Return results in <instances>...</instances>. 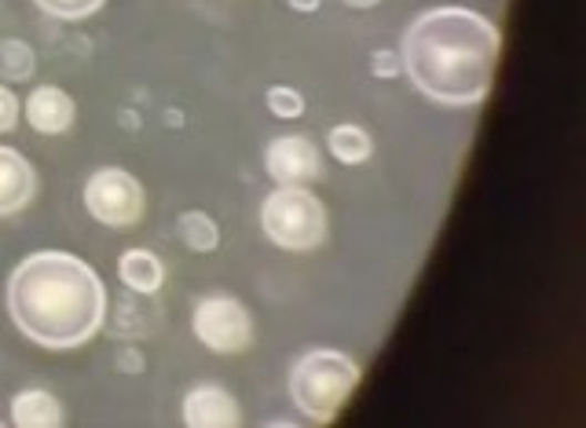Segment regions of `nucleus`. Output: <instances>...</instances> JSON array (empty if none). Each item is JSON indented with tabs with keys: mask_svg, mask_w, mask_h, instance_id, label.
I'll return each mask as SVG.
<instances>
[{
	"mask_svg": "<svg viewBox=\"0 0 586 428\" xmlns=\"http://www.w3.org/2000/svg\"><path fill=\"white\" fill-rule=\"evenodd\" d=\"M38 190V176H33L30 161L19 150L0 147V217L19 212Z\"/></svg>",
	"mask_w": 586,
	"mask_h": 428,
	"instance_id": "10",
	"label": "nucleus"
},
{
	"mask_svg": "<svg viewBox=\"0 0 586 428\" xmlns=\"http://www.w3.org/2000/svg\"><path fill=\"white\" fill-rule=\"evenodd\" d=\"M260 228L282 249H316L327 238V209L308 187H279L260 206Z\"/></svg>",
	"mask_w": 586,
	"mask_h": 428,
	"instance_id": "4",
	"label": "nucleus"
},
{
	"mask_svg": "<svg viewBox=\"0 0 586 428\" xmlns=\"http://www.w3.org/2000/svg\"><path fill=\"white\" fill-rule=\"evenodd\" d=\"M85 206L106 228H133L143 217V187L125 169H95L85 184Z\"/></svg>",
	"mask_w": 586,
	"mask_h": 428,
	"instance_id": "5",
	"label": "nucleus"
},
{
	"mask_svg": "<svg viewBox=\"0 0 586 428\" xmlns=\"http://www.w3.org/2000/svg\"><path fill=\"white\" fill-rule=\"evenodd\" d=\"M268 111H275L279 117H301L305 100H301V92H294V88H271L268 92Z\"/></svg>",
	"mask_w": 586,
	"mask_h": 428,
	"instance_id": "17",
	"label": "nucleus"
},
{
	"mask_svg": "<svg viewBox=\"0 0 586 428\" xmlns=\"http://www.w3.org/2000/svg\"><path fill=\"white\" fill-rule=\"evenodd\" d=\"M265 165L279 187H305L322 176L319 147L308 136H275L265 150Z\"/></svg>",
	"mask_w": 586,
	"mask_h": 428,
	"instance_id": "7",
	"label": "nucleus"
},
{
	"mask_svg": "<svg viewBox=\"0 0 586 428\" xmlns=\"http://www.w3.org/2000/svg\"><path fill=\"white\" fill-rule=\"evenodd\" d=\"M195 337L220 355L246 352L254 341V319L235 296H206L195 304Z\"/></svg>",
	"mask_w": 586,
	"mask_h": 428,
	"instance_id": "6",
	"label": "nucleus"
},
{
	"mask_svg": "<svg viewBox=\"0 0 586 428\" xmlns=\"http://www.w3.org/2000/svg\"><path fill=\"white\" fill-rule=\"evenodd\" d=\"M290 4H294L297 11H316V8H319V0H290Z\"/></svg>",
	"mask_w": 586,
	"mask_h": 428,
	"instance_id": "20",
	"label": "nucleus"
},
{
	"mask_svg": "<svg viewBox=\"0 0 586 428\" xmlns=\"http://www.w3.org/2000/svg\"><path fill=\"white\" fill-rule=\"evenodd\" d=\"M122 282L136 293H158L162 285V260L151 249H128L122 257Z\"/></svg>",
	"mask_w": 586,
	"mask_h": 428,
	"instance_id": "12",
	"label": "nucleus"
},
{
	"mask_svg": "<svg viewBox=\"0 0 586 428\" xmlns=\"http://www.w3.org/2000/svg\"><path fill=\"white\" fill-rule=\"evenodd\" d=\"M181 238L195 249V253H209V249H217V242H220L217 223H213L206 212H184L181 217Z\"/></svg>",
	"mask_w": 586,
	"mask_h": 428,
	"instance_id": "15",
	"label": "nucleus"
},
{
	"mask_svg": "<svg viewBox=\"0 0 586 428\" xmlns=\"http://www.w3.org/2000/svg\"><path fill=\"white\" fill-rule=\"evenodd\" d=\"M11 421L19 428H52V425H63V407L48 392L30 388V392H19L16 403H11Z\"/></svg>",
	"mask_w": 586,
	"mask_h": 428,
	"instance_id": "11",
	"label": "nucleus"
},
{
	"mask_svg": "<svg viewBox=\"0 0 586 428\" xmlns=\"http://www.w3.org/2000/svg\"><path fill=\"white\" fill-rule=\"evenodd\" d=\"M502 33L470 8H433L403 33L400 63L418 92L448 106H473L492 92Z\"/></svg>",
	"mask_w": 586,
	"mask_h": 428,
	"instance_id": "1",
	"label": "nucleus"
},
{
	"mask_svg": "<svg viewBox=\"0 0 586 428\" xmlns=\"http://www.w3.org/2000/svg\"><path fill=\"white\" fill-rule=\"evenodd\" d=\"M33 74V48L27 41H0V77L30 81Z\"/></svg>",
	"mask_w": 586,
	"mask_h": 428,
	"instance_id": "14",
	"label": "nucleus"
},
{
	"mask_svg": "<svg viewBox=\"0 0 586 428\" xmlns=\"http://www.w3.org/2000/svg\"><path fill=\"white\" fill-rule=\"evenodd\" d=\"M27 122H30V128H38V133H44V136L66 133V128L74 125V100L55 85L33 88L27 100Z\"/></svg>",
	"mask_w": 586,
	"mask_h": 428,
	"instance_id": "9",
	"label": "nucleus"
},
{
	"mask_svg": "<svg viewBox=\"0 0 586 428\" xmlns=\"http://www.w3.org/2000/svg\"><path fill=\"white\" fill-rule=\"evenodd\" d=\"M33 4H38L41 11H48V15L74 22V19H89L103 0H33Z\"/></svg>",
	"mask_w": 586,
	"mask_h": 428,
	"instance_id": "16",
	"label": "nucleus"
},
{
	"mask_svg": "<svg viewBox=\"0 0 586 428\" xmlns=\"http://www.w3.org/2000/svg\"><path fill=\"white\" fill-rule=\"evenodd\" d=\"M360 385V366L349 355L319 348L297 359L290 374V396L294 407L305 414L308 421L330 425L338 410L349 403V396Z\"/></svg>",
	"mask_w": 586,
	"mask_h": 428,
	"instance_id": "3",
	"label": "nucleus"
},
{
	"mask_svg": "<svg viewBox=\"0 0 586 428\" xmlns=\"http://www.w3.org/2000/svg\"><path fill=\"white\" fill-rule=\"evenodd\" d=\"M100 275L74 253H33L8 282V312L41 348H78L103 323Z\"/></svg>",
	"mask_w": 586,
	"mask_h": 428,
	"instance_id": "2",
	"label": "nucleus"
},
{
	"mask_svg": "<svg viewBox=\"0 0 586 428\" xmlns=\"http://www.w3.org/2000/svg\"><path fill=\"white\" fill-rule=\"evenodd\" d=\"M19 122V100L11 95V88L0 85V133H11Z\"/></svg>",
	"mask_w": 586,
	"mask_h": 428,
	"instance_id": "18",
	"label": "nucleus"
},
{
	"mask_svg": "<svg viewBox=\"0 0 586 428\" xmlns=\"http://www.w3.org/2000/svg\"><path fill=\"white\" fill-rule=\"evenodd\" d=\"M243 421L238 403L220 385H198L184 399V425L187 428H232Z\"/></svg>",
	"mask_w": 586,
	"mask_h": 428,
	"instance_id": "8",
	"label": "nucleus"
},
{
	"mask_svg": "<svg viewBox=\"0 0 586 428\" xmlns=\"http://www.w3.org/2000/svg\"><path fill=\"white\" fill-rule=\"evenodd\" d=\"M341 4H349V8H374L378 0H341Z\"/></svg>",
	"mask_w": 586,
	"mask_h": 428,
	"instance_id": "21",
	"label": "nucleus"
},
{
	"mask_svg": "<svg viewBox=\"0 0 586 428\" xmlns=\"http://www.w3.org/2000/svg\"><path fill=\"white\" fill-rule=\"evenodd\" d=\"M374 74H397V63H392L385 52H378L374 55Z\"/></svg>",
	"mask_w": 586,
	"mask_h": 428,
	"instance_id": "19",
	"label": "nucleus"
},
{
	"mask_svg": "<svg viewBox=\"0 0 586 428\" xmlns=\"http://www.w3.org/2000/svg\"><path fill=\"white\" fill-rule=\"evenodd\" d=\"M330 154L338 158L341 165H360L370 158V150H374V143H370V136L363 133V128L356 125H338L330 133Z\"/></svg>",
	"mask_w": 586,
	"mask_h": 428,
	"instance_id": "13",
	"label": "nucleus"
}]
</instances>
